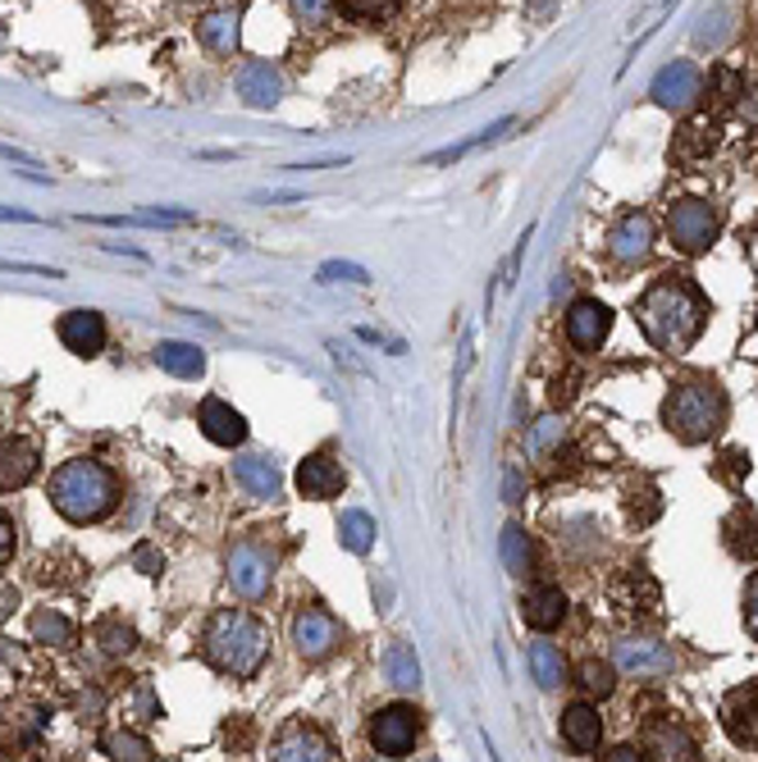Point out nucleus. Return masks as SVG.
Returning <instances> with one entry per match:
<instances>
[{
    "label": "nucleus",
    "mask_w": 758,
    "mask_h": 762,
    "mask_svg": "<svg viewBox=\"0 0 758 762\" xmlns=\"http://www.w3.org/2000/svg\"><path fill=\"white\" fill-rule=\"evenodd\" d=\"M608 256L617 265H645L653 256V220L645 216V210H630V216H622L608 233Z\"/></svg>",
    "instance_id": "9b49d317"
},
{
    "label": "nucleus",
    "mask_w": 758,
    "mask_h": 762,
    "mask_svg": "<svg viewBox=\"0 0 758 762\" xmlns=\"http://www.w3.org/2000/svg\"><path fill=\"white\" fill-rule=\"evenodd\" d=\"M581 689L594 694V698H608V694L617 689V672H613L608 662H594V658H590V662L581 666Z\"/></svg>",
    "instance_id": "c9c22d12"
},
{
    "label": "nucleus",
    "mask_w": 758,
    "mask_h": 762,
    "mask_svg": "<svg viewBox=\"0 0 758 762\" xmlns=\"http://www.w3.org/2000/svg\"><path fill=\"white\" fill-rule=\"evenodd\" d=\"M197 37H201V46H206V51H216V55H233V51H238V14H233V10H220V14L201 19Z\"/></svg>",
    "instance_id": "c85d7f7f"
},
{
    "label": "nucleus",
    "mask_w": 758,
    "mask_h": 762,
    "mask_svg": "<svg viewBox=\"0 0 758 762\" xmlns=\"http://www.w3.org/2000/svg\"><path fill=\"white\" fill-rule=\"evenodd\" d=\"M662 424L681 443H708L726 424V393L717 379H681L662 402Z\"/></svg>",
    "instance_id": "20e7f679"
},
{
    "label": "nucleus",
    "mask_w": 758,
    "mask_h": 762,
    "mask_svg": "<svg viewBox=\"0 0 758 762\" xmlns=\"http://www.w3.org/2000/svg\"><path fill=\"white\" fill-rule=\"evenodd\" d=\"M635 320H640L645 339L658 352H685L704 333L708 301L694 284L672 274V279H658L640 301H635Z\"/></svg>",
    "instance_id": "f257e3e1"
},
{
    "label": "nucleus",
    "mask_w": 758,
    "mask_h": 762,
    "mask_svg": "<svg viewBox=\"0 0 758 762\" xmlns=\"http://www.w3.org/2000/svg\"><path fill=\"white\" fill-rule=\"evenodd\" d=\"M0 269H14V274H37V279H65L59 269L51 265H28V261H0Z\"/></svg>",
    "instance_id": "37998d69"
},
{
    "label": "nucleus",
    "mask_w": 758,
    "mask_h": 762,
    "mask_svg": "<svg viewBox=\"0 0 758 762\" xmlns=\"http://www.w3.org/2000/svg\"><path fill=\"white\" fill-rule=\"evenodd\" d=\"M722 539H726V548H732V557L758 562V511L754 507H736L732 516H726Z\"/></svg>",
    "instance_id": "5701e85b"
},
{
    "label": "nucleus",
    "mask_w": 758,
    "mask_h": 762,
    "mask_svg": "<svg viewBox=\"0 0 758 762\" xmlns=\"http://www.w3.org/2000/svg\"><path fill=\"white\" fill-rule=\"evenodd\" d=\"M503 566L512 575H526L530 571V539H526L521 526H507L503 530Z\"/></svg>",
    "instance_id": "f704fd0d"
},
{
    "label": "nucleus",
    "mask_w": 758,
    "mask_h": 762,
    "mask_svg": "<svg viewBox=\"0 0 758 762\" xmlns=\"http://www.w3.org/2000/svg\"><path fill=\"white\" fill-rule=\"evenodd\" d=\"M530 672H535L539 689H558L562 685L567 662H562V653L549 644V639H535V644H530Z\"/></svg>",
    "instance_id": "c756f323"
},
{
    "label": "nucleus",
    "mask_w": 758,
    "mask_h": 762,
    "mask_svg": "<svg viewBox=\"0 0 758 762\" xmlns=\"http://www.w3.org/2000/svg\"><path fill=\"white\" fill-rule=\"evenodd\" d=\"M51 507L69 526H97L119 507V475L97 456H74L51 475Z\"/></svg>",
    "instance_id": "f03ea898"
},
{
    "label": "nucleus",
    "mask_w": 758,
    "mask_h": 762,
    "mask_svg": "<svg viewBox=\"0 0 758 762\" xmlns=\"http://www.w3.org/2000/svg\"><path fill=\"white\" fill-rule=\"evenodd\" d=\"M384 676L393 689H416L420 685V662L407 644H388L384 649Z\"/></svg>",
    "instance_id": "2f4dec72"
},
{
    "label": "nucleus",
    "mask_w": 758,
    "mask_h": 762,
    "mask_svg": "<svg viewBox=\"0 0 758 762\" xmlns=\"http://www.w3.org/2000/svg\"><path fill=\"white\" fill-rule=\"evenodd\" d=\"M722 726L740 749H758V681L726 694L722 704Z\"/></svg>",
    "instance_id": "f8f14e48"
},
{
    "label": "nucleus",
    "mask_w": 758,
    "mask_h": 762,
    "mask_svg": "<svg viewBox=\"0 0 758 762\" xmlns=\"http://www.w3.org/2000/svg\"><path fill=\"white\" fill-rule=\"evenodd\" d=\"M233 479L248 489V498L256 503H270V498H279V471L270 456H238L233 462Z\"/></svg>",
    "instance_id": "aec40b11"
},
{
    "label": "nucleus",
    "mask_w": 758,
    "mask_h": 762,
    "mask_svg": "<svg viewBox=\"0 0 758 762\" xmlns=\"http://www.w3.org/2000/svg\"><path fill=\"white\" fill-rule=\"evenodd\" d=\"M124 717H133L138 726H146V721H161V698H156V689H151L146 681H138V685H133V704L124 708Z\"/></svg>",
    "instance_id": "4c0bfd02"
},
{
    "label": "nucleus",
    "mask_w": 758,
    "mask_h": 762,
    "mask_svg": "<svg viewBox=\"0 0 758 762\" xmlns=\"http://www.w3.org/2000/svg\"><path fill=\"white\" fill-rule=\"evenodd\" d=\"M101 753L114 758V762H146V758H156L151 740L138 736V730H110V736H101Z\"/></svg>",
    "instance_id": "7c9ffc66"
},
{
    "label": "nucleus",
    "mask_w": 758,
    "mask_h": 762,
    "mask_svg": "<svg viewBox=\"0 0 758 762\" xmlns=\"http://www.w3.org/2000/svg\"><path fill=\"white\" fill-rule=\"evenodd\" d=\"M339 543L348 548V553H371V543H375V521L366 511H343V521H339Z\"/></svg>",
    "instance_id": "473e14b6"
},
{
    "label": "nucleus",
    "mask_w": 758,
    "mask_h": 762,
    "mask_svg": "<svg viewBox=\"0 0 758 762\" xmlns=\"http://www.w3.org/2000/svg\"><path fill=\"white\" fill-rule=\"evenodd\" d=\"M10 557H14V521L0 511V566H6Z\"/></svg>",
    "instance_id": "a18cd8bd"
},
{
    "label": "nucleus",
    "mask_w": 758,
    "mask_h": 762,
    "mask_svg": "<svg viewBox=\"0 0 758 762\" xmlns=\"http://www.w3.org/2000/svg\"><path fill=\"white\" fill-rule=\"evenodd\" d=\"M745 626L758 639V571L749 575V585H745Z\"/></svg>",
    "instance_id": "a19ab883"
},
{
    "label": "nucleus",
    "mask_w": 758,
    "mask_h": 762,
    "mask_svg": "<svg viewBox=\"0 0 758 762\" xmlns=\"http://www.w3.org/2000/svg\"><path fill=\"white\" fill-rule=\"evenodd\" d=\"M320 284H371V274L352 261H329L320 265Z\"/></svg>",
    "instance_id": "ea45409f"
},
{
    "label": "nucleus",
    "mask_w": 758,
    "mask_h": 762,
    "mask_svg": "<svg viewBox=\"0 0 758 762\" xmlns=\"http://www.w3.org/2000/svg\"><path fill=\"white\" fill-rule=\"evenodd\" d=\"M325 10H329V0H293V14L307 19V23H320Z\"/></svg>",
    "instance_id": "c03bdc74"
},
{
    "label": "nucleus",
    "mask_w": 758,
    "mask_h": 762,
    "mask_svg": "<svg viewBox=\"0 0 758 762\" xmlns=\"http://www.w3.org/2000/svg\"><path fill=\"white\" fill-rule=\"evenodd\" d=\"M333 5L348 19H388L403 10V0H333Z\"/></svg>",
    "instance_id": "e433bc0d"
},
{
    "label": "nucleus",
    "mask_w": 758,
    "mask_h": 762,
    "mask_svg": "<svg viewBox=\"0 0 758 762\" xmlns=\"http://www.w3.org/2000/svg\"><path fill=\"white\" fill-rule=\"evenodd\" d=\"M0 220H6V224H42L37 216H28V210H10V206H0Z\"/></svg>",
    "instance_id": "de8ad7c7"
},
{
    "label": "nucleus",
    "mask_w": 758,
    "mask_h": 762,
    "mask_svg": "<svg viewBox=\"0 0 758 762\" xmlns=\"http://www.w3.org/2000/svg\"><path fill=\"white\" fill-rule=\"evenodd\" d=\"M133 566H138L142 575H161L165 557H161V553H156V548H151V543H142V548H138V553H133Z\"/></svg>",
    "instance_id": "79ce46f5"
},
{
    "label": "nucleus",
    "mask_w": 758,
    "mask_h": 762,
    "mask_svg": "<svg viewBox=\"0 0 758 762\" xmlns=\"http://www.w3.org/2000/svg\"><path fill=\"white\" fill-rule=\"evenodd\" d=\"M562 617H567V594L553 585H539L521 598V621L530 630H553V626H562Z\"/></svg>",
    "instance_id": "412c9836"
},
{
    "label": "nucleus",
    "mask_w": 758,
    "mask_h": 762,
    "mask_svg": "<svg viewBox=\"0 0 758 762\" xmlns=\"http://www.w3.org/2000/svg\"><path fill=\"white\" fill-rule=\"evenodd\" d=\"M14 607H19V589H14L10 581H0V621H6Z\"/></svg>",
    "instance_id": "49530a36"
},
{
    "label": "nucleus",
    "mask_w": 758,
    "mask_h": 762,
    "mask_svg": "<svg viewBox=\"0 0 758 762\" xmlns=\"http://www.w3.org/2000/svg\"><path fill=\"white\" fill-rule=\"evenodd\" d=\"M722 146V119H690V124L677 133V156H685V161H704L708 151H717Z\"/></svg>",
    "instance_id": "a878e982"
},
{
    "label": "nucleus",
    "mask_w": 758,
    "mask_h": 762,
    "mask_svg": "<svg viewBox=\"0 0 758 762\" xmlns=\"http://www.w3.org/2000/svg\"><path fill=\"white\" fill-rule=\"evenodd\" d=\"M28 634H33V644L69 649L74 644V621L65 612H55V607H37V612L28 617Z\"/></svg>",
    "instance_id": "bb28decb"
},
{
    "label": "nucleus",
    "mask_w": 758,
    "mask_h": 762,
    "mask_svg": "<svg viewBox=\"0 0 758 762\" xmlns=\"http://www.w3.org/2000/svg\"><path fill=\"white\" fill-rule=\"evenodd\" d=\"M156 365L169 371L174 379H201L206 371V356L197 343H178V339H161L156 343Z\"/></svg>",
    "instance_id": "b1692460"
},
{
    "label": "nucleus",
    "mask_w": 758,
    "mask_h": 762,
    "mask_svg": "<svg viewBox=\"0 0 758 762\" xmlns=\"http://www.w3.org/2000/svg\"><path fill=\"white\" fill-rule=\"evenodd\" d=\"M343 489H348V471L333 462L329 452H316V456H307V462L297 466V494L301 498L325 503V498H339Z\"/></svg>",
    "instance_id": "ddd939ff"
},
{
    "label": "nucleus",
    "mask_w": 758,
    "mask_h": 762,
    "mask_svg": "<svg viewBox=\"0 0 758 762\" xmlns=\"http://www.w3.org/2000/svg\"><path fill=\"white\" fill-rule=\"evenodd\" d=\"M270 758H275V762H325V758H333V744L320 736V730L293 721V726H284L275 736Z\"/></svg>",
    "instance_id": "2eb2a0df"
},
{
    "label": "nucleus",
    "mask_w": 758,
    "mask_h": 762,
    "mask_svg": "<svg viewBox=\"0 0 758 762\" xmlns=\"http://www.w3.org/2000/svg\"><path fill=\"white\" fill-rule=\"evenodd\" d=\"M562 439V420L558 416H543V420H535V430H530V456H543V452H549L553 443Z\"/></svg>",
    "instance_id": "58836bf2"
},
{
    "label": "nucleus",
    "mask_w": 758,
    "mask_h": 762,
    "mask_svg": "<svg viewBox=\"0 0 758 762\" xmlns=\"http://www.w3.org/2000/svg\"><path fill=\"white\" fill-rule=\"evenodd\" d=\"M201 653L216 672H224L233 681H248L261 672V662L270 653V630L248 612V607H224V612H216L206 621Z\"/></svg>",
    "instance_id": "7ed1b4c3"
},
{
    "label": "nucleus",
    "mask_w": 758,
    "mask_h": 762,
    "mask_svg": "<svg viewBox=\"0 0 758 762\" xmlns=\"http://www.w3.org/2000/svg\"><path fill=\"white\" fill-rule=\"evenodd\" d=\"M92 644L106 653V658H129L138 649V630L124 621V617H101L92 626Z\"/></svg>",
    "instance_id": "cd10ccee"
},
{
    "label": "nucleus",
    "mask_w": 758,
    "mask_h": 762,
    "mask_svg": "<svg viewBox=\"0 0 758 762\" xmlns=\"http://www.w3.org/2000/svg\"><path fill=\"white\" fill-rule=\"evenodd\" d=\"M238 91L248 97V106H256V110H270L279 101V74L270 69V65H261V59H252V65H242V74H238Z\"/></svg>",
    "instance_id": "393cba45"
},
{
    "label": "nucleus",
    "mask_w": 758,
    "mask_h": 762,
    "mask_svg": "<svg viewBox=\"0 0 758 762\" xmlns=\"http://www.w3.org/2000/svg\"><path fill=\"white\" fill-rule=\"evenodd\" d=\"M197 424H201V434L210 443H220V448H238L242 439H248V420H242L224 398H206L197 407Z\"/></svg>",
    "instance_id": "f3484780"
},
{
    "label": "nucleus",
    "mask_w": 758,
    "mask_h": 762,
    "mask_svg": "<svg viewBox=\"0 0 758 762\" xmlns=\"http://www.w3.org/2000/svg\"><path fill=\"white\" fill-rule=\"evenodd\" d=\"M667 233H672V247L685 252V256H700L708 252L717 233H722V210L713 201H700V197H685L667 210Z\"/></svg>",
    "instance_id": "39448f33"
},
{
    "label": "nucleus",
    "mask_w": 758,
    "mask_h": 762,
    "mask_svg": "<svg viewBox=\"0 0 758 762\" xmlns=\"http://www.w3.org/2000/svg\"><path fill=\"white\" fill-rule=\"evenodd\" d=\"M613 662H617V672L622 676H635V681H658L667 676L677 666V653L658 644V639H640V634H626L617 639V649H613Z\"/></svg>",
    "instance_id": "6e6552de"
},
{
    "label": "nucleus",
    "mask_w": 758,
    "mask_h": 762,
    "mask_svg": "<svg viewBox=\"0 0 758 762\" xmlns=\"http://www.w3.org/2000/svg\"><path fill=\"white\" fill-rule=\"evenodd\" d=\"M416 736H420V717L403 704L375 713V721H371V744L384 758H407L416 749Z\"/></svg>",
    "instance_id": "9d476101"
},
{
    "label": "nucleus",
    "mask_w": 758,
    "mask_h": 762,
    "mask_svg": "<svg viewBox=\"0 0 758 762\" xmlns=\"http://www.w3.org/2000/svg\"><path fill=\"white\" fill-rule=\"evenodd\" d=\"M658 511H662V498H658L653 484H640V489L630 484V489H626V516H630V521L635 526H649Z\"/></svg>",
    "instance_id": "72a5a7b5"
},
{
    "label": "nucleus",
    "mask_w": 758,
    "mask_h": 762,
    "mask_svg": "<svg viewBox=\"0 0 758 762\" xmlns=\"http://www.w3.org/2000/svg\"><path fill=\"white\" fill-rule=\"evenodd\" d=\"M42 466V452L28 439H0V489H23L33 484Z\"/></svg>",
    "instance_id": "a211bd4d"
},
{
    "label": "nucleus",
    "mask_w": 758,
    "mask_h": 762,
    "mask_svg": "<svg viewBox=\"0 0 758 762\" xmlns=\"http://www.w3.org/2000/svg\"><path fill=\"white\" fill-rule=\"evenodd\" d=\"M608 758H613V762H630V758H645V753H640V749H630V744H622V749H613Z\"/></svg>",
    "instance_id": "8fccbe9b"
},
{
    "label": "nucleus",
    "mask_w": 758,
    "mask_h": 762,
    "mask_svg": "<svg viewBox=\"0 0 758 762\" xmlns=\"http://www.w3.org/2000/svg\"><path fill=\"white\" fill-rule=\"evenodd\" d=\"M270 581H275V553H270L265 543H256V539L233 543V553H229V585H233V594L248 598V603H261L270 594Z\"/></svg>",
    "instance_id": "423d86ee"
},
{
    "label": "nucleus",
    "mask_w": 758,
    "mask_h": 762,
    "mask_svg": "<svg viewBox=\"0 0 758 762\" xmlns=\"http://www.w3.org/2000/svg\"><path fill=\"white\" fill-rule=\"evenodd\" d=\"M645 753L649 758H667V762H690L700 758V744L690 740V730L677 721H653L649 736H645Z\"/></svg>",
    "instance_id": "6ab92c4d"
},
{
    "label": "nucleus",
    "mask_w": 758,
    "mask_h": 762,
    "mask_svg": "<svg viewBox=\"0 0 758 762\" xmlns=\"http://www.w3.org/2000/svg\"><path fill=\"white\" fill-rule=\"evenodd\" d=\"M749 265H754V269H758V229H754V233H749Z\"/></svg>",
    "instance_id": "3c124183"
},
{
    "label": "nucleus",
    "mask_w": 758,
    "mask_h": 762,
    "mask_svg": "<svg viewBox=\"0 0 758 762\" xmlns=\"http://www.w3.org/2000/svg\"><path fill=\"white\" fill-rule=\"evenodd\" d=\"M55 333L74 356H101V347H106V320L97 311H65Z\"/></svg>",
    "instance_id": "dca6fc26"
},
{
    "label": "nucleus",
    "mask_w": 758,
    "mask_h": 762,
    "mask_svg": "<svg viewBox=\"0 0 758 762\" xmlns=\"http://www.w3.org/2000/svg\"><path fill=\"white\" fill-rule=\"evenodd\" d=\"M649 97L662 106V110H672V114H685L694 101L704 97V78H700V69L690 65V59H677V65H667L658 78H653V87H649Z\"/></svg>",
    "instance_id": "1a4fd4ad"
},
{
    "label": "nucleus",
    "mask_w": 758,
    "mask_h": 762,
    "mask_svg": "<svg viewBox=\"0 0 758 762\" xmlns=\"http://www.w3.org/2000/svg\"><path fill=\"white\" fill-rule=\"evenodd\" d=\"M562 740H567L575 753H594L598 740H603V721H598V713H594L590 704H571V708L562 713Z\"/></svg>",
    "instance_id": "4be33fe9"
},
{
    "label": "nucleus",
    "mask_w": 758,
    "mask_h": 762,
    "mask_svg": "<svg viewBox=\"0 0 758 762\" xmlns=\"http://www.w3.org/2000/svg\"><path fill=\"white\" fill-rule=\"evenodd\" d=\"M339 644H343V626L333 621L325 607L307 603V607H297L293 612V649L307 662H325Z\"/></svg>",
    "instance_id": "0eeeda50"
},
{
    "label": "nucleus",
    "mask_w": 758,
    "mask_h": 762,
    "mask_svg": "<svg viewBox=\"0 0 758 762\" xmlns=\"http://www.w3.org/2000/svg\"><path fill=\"white\" fill-rule=\"evenodd\" d=\"M0 156H6V161H19V165H37L33 156H28V151H14V146H0Z\"/></svg>",
    "instance_id": "09e8293b"
},
{
    "label": "nucleus",
    "mask_w": 758,
    "mask_h": 762,
    "mask_svg": "<svg viewBox=\"0 0 758 762\" xmlns=\"http://www.w3.org/2000/svg\"><path fill=\"white\" fill-rule=\"evenodd\" d=\"M613 329V311L603 301H575L567 311V339L575 352H598V343L608 339Z\"/></svg>",
    "instance_id": "4468645a"
}]
</instances>
